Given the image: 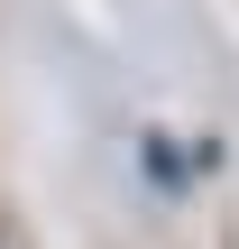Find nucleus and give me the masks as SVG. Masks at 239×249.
Instances as JSON below:
<instances>
[{
	"instance_id": "f257e3e1",
	"label": "nucleus",
	"mask_w": 239,
	"mask_h": 249,
	"mask_svg": "<svg viewBox=\"0 0 239 249\" xmlns=\"http://www.w3.org/2000/svg\"><path fill=\"white\" fill-rule=\"evenodd\" d=\"M0 249H37V231H28L18 213H0Z\"/></svg>"
}]
</instances>
